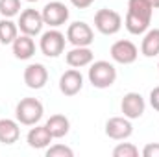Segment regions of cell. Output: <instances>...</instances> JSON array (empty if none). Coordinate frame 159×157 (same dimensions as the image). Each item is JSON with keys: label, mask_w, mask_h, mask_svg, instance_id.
<instances>
[{"label": "cell", "mask_w": 159, "mask_h": 157, "mask_svg": "<svg viewBox=\"0 0 159 157\" xmlns=\"http://www.w3.org/2000/svg\"><path fill=\"white\" fill-rule=\"evenodd\" d=\"M117 79V69L109 61H94L89 69V81L96 89H107Z\"/></svg>", "instance_id": "1"}, {"label": "cell", "mask_w": 159, "mask_h": 157, "mask_svg": "<svg viewBox=\"0 0 159 157\" xmlns=\"http://www.w3.org/2000/svg\"><path fill=\"white\" fill-rule=\"evenodd\" d=\"M43 113H44V107L37 98H22L15 107L17 122L24 126H35L43 118Z\"/></svg>", "instance_id": "2"}, {"label": "cell", "mask_w": 159, "mask_h": 157, "mask_svg": "<svg viewBox=\"0 0 159 157\" xmlns=\"http://www.w3.org/2000/svg\"><path fill=\"white\" fill-rule=\"evenodd\" d=\"M94 28L104 35H115L122 28V17L115 9L104 7L94 13Z\"/></svg>", "instance_id": "3"}, {"label": "cell", "mask_w": 159, "mask_h": 157, "mask_svg": "<svg viewBox=\"0 0 159 157\" xmlns=\"http://www.w3.org/2000/svg\"><path fill=\"white\" fill-rule=\"evenodd\" d=\"M39 48L43 56L46 57H57L65 50V35L59 30H48L41 35Z\"/></svg>", "instance_id": "4"}, {"label": "cell", "mask_w": 159, "mask_h": 157, "mask_svg": "<svg viewBox=\"0 0 159 157\" xmlns=\"http://www.w3.org/2000/svg\"><path fill=\"white\" fill-rule=\"evenodd\" d=\"M67 41L74 46H89L94 41V32L87 22L76 20L67 28Z\"/></svg>", "instance_id": "5"}, {"label": "cell", "mask_w": 159, "mask_h": 157, "mask_svg": "<svg viewBox=\"0 0 159 157\" xmlns=\"http://www.w3.org/2000/svg\"><path fill=\"white\" fill-rule=\"evenodd\" d=\"M41 15H43L44 24H48L52 28H57V26H63L69 20V7L63 2H48L43 7Z\"/></svg>", "instance_id": "6"}, {"label": "cell", "mask_w": 159, "mask_h": 157, "mask_svg": "<svg viewBox=\"0 0 159 157\" xmlns=\"http://www.w3.org/2000/svg\"><path fill=\"white\" fill-rule=\"evenodd\" d=\"M43 24H44L43 15H41L37 9H32V7H28V9L20 11L19 22H17L19 30H20L22 34H26V35H32V37H34V35H37V34H41Z\"/></svg>", "instance_id": "7"}, {"label": "cell", "mask_w": 159, "mask_h": 157, "mask_svg": "<svg viewBox=\"0 0 159 157\" xmlns=\"http://www.w3.org/2000/svg\"><path fill=\"white\" fill-rule=\"evenodd\" d=\"M133 133V126L128 117H113L106 122V135L113 141H124Z\"/></svg>", "instance_id": "8"}, {"label": "cell", "mask_w": 159, "mask_h": 157, "mask_svg": "<svg viewBox=\"0 0 159 157\" xmlns=\"http://www.w3.org/2000/svg\"><path fill=\"white\" fill-rule=\"evenodd\" d=\"M137 56H139V50L131 41H117L111 46V57L120 65H131L137 59Z\"/></svg>", "instance_id": "9"}, {"label": "cell", "mask_w": 159, "mask_h": 157, "mask_svg": "<svg viewBox=\"0 0 159 157\" xmlns=\"http://www.w3.org/2000/svg\"><path fill=\"white\" fill-rule=\"evenodd\" d=\"M144 98L139 94V92H128L122 96V102H120V109L124 113V117H128L129 120L133 118H141L144 113Z\"/></svg>", "instance_id": "10"}, {"label": "cell", "mask_w": 159, "mask_h": 157, "mask_svg": "<svg viewBox=\"0 0 159 157\" xmlns=\"http://www.w3.org/2000/svg\"><path fill=\"white\" fill-rule=\"evenodd\" d=\"M81 87H83V76L76 69H70V70H67V72L61 74V78H59V91L65 96L78 94L80 91H81Z\"/></svg>", "instance_id": "11"}, {"label": "cell", "mask_w": 159, "mask_h": 157, "mask_svg": "<svg viewBox=\"0 0 159 157\" xmlns=\"http://www.w3.org/2000/svg\"><path fill=\"white\" fill-rule=\"evenodd\" d=\"M48 81V70L41 63H32L24 69V83L30 89H43Z\"/></svg>", "instance_id": "12"}, {"label": "cell", "mask_w": 159, "mask_h": 157, "mask_svg": "<svg viewBox=\"0 0 159 157\" xmlns=\"http://www.w3.org/2000/svg\"><path fill=\"white\" fill-rule=\"evenodd\" d=\"M52 133L48 131V128L46 126H35V128H32L30 131H28V137H26V141H28V146L30 148H35V150H43V148H46L50 142H52Z\"/></svg>", "instance_id": "13"}, {"label": "cell", "mask_w": 159, "mask_h": 157, "mask_svg": "<svg viewBox=\"0 0 159 157\" xmlns=\"http://www.w3.org/2000/svg\"><path fill=\"white\" fill-rule=\"evenodd\" d=\"M67 65L74 67V69H81L93 63V52L89 50V46H74L70 52H67Z\"/></svg>", "instance_id": "14"}, {"label": "cell", "mask_w": 159, "mask_h": 157, "mask_svg": "<svg viewBox=\"0 0 159 157\" xmlns=\"http://www.w3.org/2000/svg\"><path fill=\"white\" fill-rule=\"evenodd\" d=\"M11 44H13V54H15L17 59L24 61V59H30L35 54V43L32 39V35H26V34L17 35V39Z\"/></svg>", "instance_id": "15"}, {"label": "cell", "mask_w": 159, "mask_h": 157, "mask_svg": "<svg viewBox=\"0 0 159 157\" xmlns=\"http://www.w3.org/2000/svg\"><path fill=\"white\" fill-rule=\"evenodd\" d=\"M19 137H20L19 124L15 120L2 118L0 120V142L2 144H13L19 141Z\"/></svg>", "instance_id": "16"}, {"label": "cell", "mask_w": 159, "mask_h": 157, "mask_svg": "<svg viewBox=\"0 0 159 157\" xmlns=\"http://www.w3.org/2000/svg\"><path fill=\"white\" fill-rule=\"evenodd\" d=\"M44 126L48 128V131L52 133L54 139L65 137L69 133V129H70V122H69V118L65 117V115H52V117L46 120Z\"/></svg>", "instance_id": "17"}, {"label": "cell", "mask_w": 159, "mask_h": 157, "mask_svg": "<svg viewBox=\"0 0 159 157\" xmlns=\"http://www.w3.org/2000/svg\"><path fill=\"white\" fill-rule=\"evenodd\" d=\"M141 52L146 57H156L159 54V28L146 30L144 39L141 43Z\"/></svg>", "instance_id": "18"}, {"label": "cell", "mask_w": 159, "mask_h": 157, "mask_svg": "<svg viewBox=\"0 0 159 157\" xmlns=\"http://www.w3.org/2000/svg\"><path fill=\"white\" fill-rule=\"evenodd\" d=\"M152 20L148 19H143V17H137V15H131V13H126V20H124V26L126 30L131 34V35H141L148 30Z\"/></svg>", "instance_id": "19"}, {"label": "cell", "mask_w": 159, "mask_h": 157, "mask_svg": "<svg viewBox=\"0 0 159 157\" xmlns=\"http://www.w3.org/2000/svg\"><path fill=\"white\" fill-rule=\"evenodd\" d=\"M128 13L152 20L154 7H152V4L148 0H128Z\"/></svg>", "instance_id": "20"}, {"label": "cell", "mask_w": 159, "mask_h": 157, "mask_svg": "<svg viewBox=\"0 0 159 157\" xmlns=\"http://www.w3.org/2000/svg\"><path fill=\"white\" fill-rule=\"evenodd\" d=\"M19 35V26L11 19H2L0 20V43L2 44H11Z\"/></svg>", "instance_id": "21"}, {"label": "cell", "mask_w": 159, "mask_h": 157, "mask_svg": "<svg viewBox=\"0 0 159 157\" xmlns=\"http://www.w3.org/2000/svg\"><path fill=\"white\" fill-rule=\"evenodd\" d=\"M0 13L4 19H11L20 13V0H0Z\"/></svg>", "instance_id": "22"}, {"label": "cell", "mask_w": 159, "mask_h": 157, "mask_svg": "<svg viewBox=\"0 0 159 157\" xmlns=\"http://www.w3.org/2000/svg\"><path fill=\"white\" fill-rule=\"evenodd\" d=\"M137 155H139V150L131 142H122L113 150V157H137Z\"/></svg>", "instance_id": "23"}, {"label": "cell", "mask_w": 159, "mask_h": 157, "mask_svg": "<svg viewBox=\"0 0 159 157\" xmlns=\"http://www.w3.org/2000/svg\"><path fill=\"white\" fill-rule=\"evenodd\" d=\"M74 152L69 148V146H63V144H56V146H50L46 150V157H72Z\"/></svg>", "instance_id": "24"}, {"label": "cell", "mask_w": 159, "mask_h": 157, "mask_svg": "<svg viewBox=\"0 0 159 157\" xmlns=\"http://www.w3.org/2000/svg\"><path fill=\"white\" fill-rule=\"evenodd\" d=\"M143 155L144 157H159V142L146 144L144 150H143Z\"/></svg>", "instance_id": "25"}, {"label": "cell", "mask_w": 159, "mask_h": 157, "mask_svg": "<svg viewBox=\"0 0 159 157\" xmlns=\"http://www.w3.org/2000/svg\"><path fill=\"white\" fill-rule=\"evenodd\" d=\"M150 105H152L156 111H159V85L154 87L152 92H150Z\"/></svg>", "instance_id": "26"}, {"label": "cell", "mask_w": 159, "mask_h": 157, "mask_svg": "<svg viewBox=\"0 0 159 157\" xmlns=\"http://www.w3.org/2000/svg\"><path fill=\"white\" fill-rule=\"evenodd\" d=\"M70 2H72V6L78 7V9H87L94 0H70Z\"/></svg>", "instance_id": "27"}, {"label": "cell", "mask_w": 159, "mask_h": 157, "mask_svg": "<svg viewBox=\"0 0 159 157\" xmlns=\"http://www.w3.org/2000/svg\"><path fill=\"white\" fill-rule=\"evenodd\" d=\"M148 2L152 4V7H154V9H157V7H159V0H148Z\"/></svg>", "instance_id": "28"}, {"label": "cell", "mask_w": 159, "mask_h": 157, "mask_svg": "<svg viewBox=\"0 0 159 157\" xmlns=\"http://www.w3.org/2000/svg\"><path fill=\"white\" fill-rule=\"evenodd\" d=\"M26 2H37V0H26Z\"/></svg>", "instance_id": "29"}, {"label": "cell", "mask_w": 159, "mask_h": 157, "mask_svg": "<svg viewBox=\"0 0 159 157\" xmlns=\"http://www.w3.org/2000/svg\"><path fill=\"white\" fill-rule=\"evenodd\" d=\"M157 69H159V65H157Z\"/></svg>", "instance_id": "30"}]
</instances>
